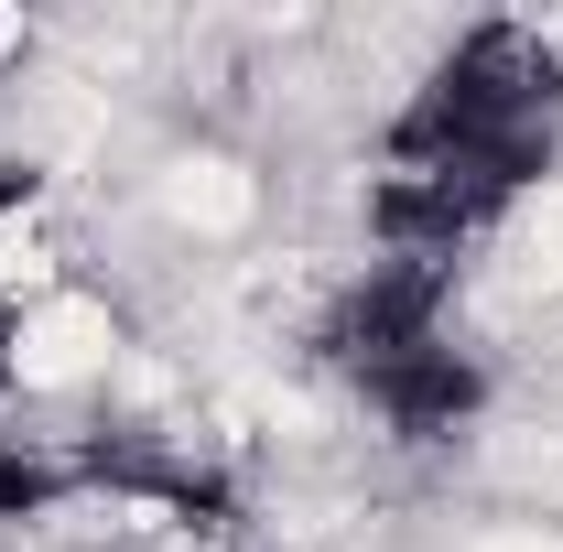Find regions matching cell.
I'll return each mask as SVG.
<instances>
[{
  "label": "cell",
  "mask_w": 563,
  "mask_h": 552,
  "mask_svg": "<svg viewBox=\"0 0 563 552\" xmlns=\"http://www.w3.org/2000/svg\"><path fill=\"white\" fill-rule=\"evenodd\" d=\"M347 401L390 444H455V433H477L488 422V401H498V379H488V357L466 346V325H444V336H422V346H401V357H379V368H357L347 379Z\"/></svg>",
  "instance_id": "2"
},
{
  "label": "cell",
  "mask_w": 563,
  "mask_h": 552,
  "mask_svg": "<svg viewBox=\"0 0 563 552\" xmlns=\"http://www.w3.org/2000/svg\"><path fill=\"white\" fill-rule=\"evenodd\" d=\"M563 163V33L542 22H466L379 131L368 239L412 261H466L553 185Z\"/></svg>",
  "instance_id": "1"
}]
</instances>
